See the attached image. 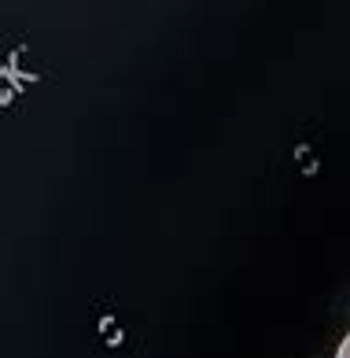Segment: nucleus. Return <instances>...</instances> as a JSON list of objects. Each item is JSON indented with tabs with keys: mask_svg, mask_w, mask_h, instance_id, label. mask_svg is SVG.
I'll return each instance as SVG.
<instances>
[{
	"mask_svg": "<svg viewBox=\"0 0 350 358\" xmlns=\"http://www.w3.org/2000/svg\"><path fill=\"white\" fill-rule=\"evenodd\" d=\"M343 358H350V340H347V348H343Z\"/></svg>",
	"mask_w": 350,
	"mask_h": 358,
	"instance_id": "1",
	"label": "nucleus"
}]
</instances>
